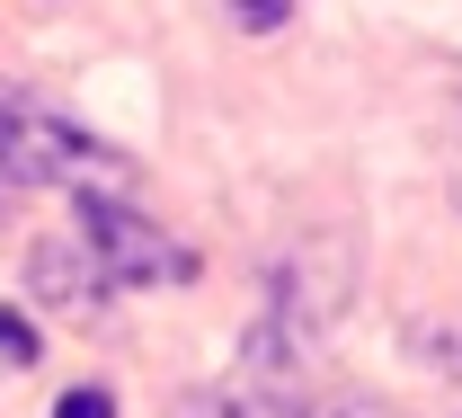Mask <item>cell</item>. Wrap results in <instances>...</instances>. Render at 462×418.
Here are the masks:
<instances>
[{"mask_svg": "<svg viewBox=\"0 0 462 418\" xmlns=\"http://www.w3.org/2000/svg\"><path fill=\"white\" fill-rule=\"evenodd\" d=\"M329 418H392L383 401H365V392H346V401H329Z\"/></svg>", "mask_w": 462, "mask_h": 418, "instance_id": "obj_9", "label": "cell"}, {"mask_svg": "<svg viewBox=\"0 0 462 418\" xmlns=\"http://www.w3.org/2000/svg\"><path fill=\"white\" fill-rule=\"evenodd\" d=\"M36 357H45V339H36V320H27L18 302H0V365H9V374H27Z\"/></svg>", "mask_w": 462, "mask_h": 418, "instance_id": "obj_6", "label": "cell"}, {"mask_svg": "<svg viewBox=\"0 0 462 418\" xmlns=\"http://www.w3.org/2000/svg\"><path fill=\"white\" fill-rule=\"evenodd\" d=\"M54 418H116V392H98V383H71L54 401Z\"/></svg>", "mask_w": 462, "mask_h": 418, "instance_id": "obj_8", "label": "cell"}, {"mask_svg": "<svg viewBox=\"0 0 462 418\" xmlns=\"http://www.w3.org/2000/svg\"><path fill=\"white\" fill-rule=\"evenodd\" d=\"M71 240L98 258L107 285H187L196 276V249L170 223H152L143 205H125L116 187H80L71 196Z\"/></svg>", "mask_w": 462, "mask_h": 418, "instance_id": "obj_2", "label": "cell"}, {"mask_svg": "<svg viewBox=\"0 0 462 418\" xmlns=\"http://www.w3.org/2000/svg\"><path fill=\"white\" fill-rule=\"evenodd\" d=\"M214 418H302V401H293V392H276V383L258 374L249 392H223V401H214Z\"/></svg>", "mask_w": 462, "mask_h": 418, "instance_id": "obj_5", "label": "cell"}, {"mask_svg": "<svg viewBox=\"0 0 462 418\" xmlns=\"http://www.w3.org/2000/svg\"><path fill=\"white\" fill-rule=\"evenodd\" d=\"M0 170L27 187H107V179H125V161H116L98 134H80V125L62 116V107H45L36 89H9L0 80Z\"/></svg>", "mask_w": 462, "mask_h": 418, "instance_id": "obj_1", "label": "cell"}, {"mask_svg": "<svg viewBox=\"0 0 462 418\" xmlns=\"http://www.w3.org/2000/svg\"><path fill=\"white\" fill-rule=\"evenodd\" d=\"M223 9H231V27H240V36H276V27L293 18V0H223Z\"/></svg>", "mask_w": 462, "mask_h": 418, "instance_id": "obj_7", "label": "cell"}, {"mask_svg": "<svg viewBox=\"0 0 462 418\" xmlns=\"http://www.w3.org/2000/svg\"><path fill=\"white\" fill-rule=\"evenodd\" d=\"M409 357L436 374H462V320H409Z\"/></svg>", "mask_w": 462, "mask_h": 418, "instance_id": "obj_4", "label": "cell"}, {"mask_svg": "<svg viewBox=\"0 0 462 418\" xmlns=\"http://www.w3.org/2000/svg\"><path fill=\"white\" fill-rule=\"evenodd\" d=\"M27 285H36V302H54V311H89L98 294H116L80 240H36V258H27Z\"/></svg>", "mask_w": 462, "mask_h": 418, "instance_id": "obj_3", "label": "cell"}]
</instances>
